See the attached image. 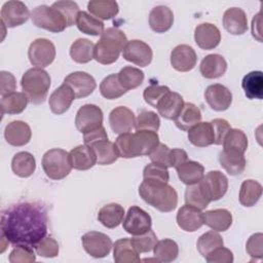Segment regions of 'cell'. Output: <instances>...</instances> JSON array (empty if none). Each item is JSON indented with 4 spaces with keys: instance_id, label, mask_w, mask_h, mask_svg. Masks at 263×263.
<instances>
[{
    "instance_id": "obj_1",
    "label": "cell",
    "mask_w": 263,
    "mask_h": 263,
    "mask_svg": "<svg viewBox=\"0 0 263 263\" xmlns=\"http://www.w3.org/2000/svg\"><path fill=\"white\" fill-rule=\"evenodd\" d=\"M47 212L39 202H18L1 214V235L13 246L34 248L47 233Z\"/></svg>"
},
{
    "instance_id": "obj_2",
    "label": "cell",
    "mask_w": 263,
    "mask_h": 263,
    "mask_svg": "<svg viewBox=\"0 0 263 263\" xmlns=\"http://www.w3.org/2000/svg\"><path fill=\"white\" fill-rule=\"evenodd\" d=\"M156 132L137 130L136 133L121 134L115 140V147L119 157L135 158L150 155L159 145Z\"/></svg>"
},
{
    "instance_id": "obj_3",
    "label": "cell",
    "mask_w": 263,
    "mask_h": 263,
    "mask_svg": "<svg viewBox=\"0 0 263 263\" xmlns=\"http://www.w3.org/2000/svg\"><path fill=\"white\" fill-rule=\"evenodd\" d=\"M139 194L146 203L162 213L174 211L178 204L177 191L167 183L144 180L139 186Z\"/></svg>"
},
{
    "instance_id": "obj_4",
    "label": "cell",
    "mask_w": 263,
    "mask_h": 263,
    "mask_svg": "<svg viewBox=\"0 0 263 263\" xmlns=\"http://www.w3.org/2000/svg\"><path fill=\"white\" fill-rule=\"evenodd\" d=\"M127 42L123 31L117 28H108L95 45L93 59L102 65L113 64L118 60Z\"/></svg>"
},
{
    "instance_id": "obj_5",
    "label": "cell",
    "mask_w": 263,
    "mask_h": 263,
    "mask_svg": "<svg viewBox=\"0 0 263 263\" xmlns=\"http://www.w3.org/2000/svg\"><path fill=\"white\" fill-rule=\"evenodd\" d=\"M50 76L42 68H32L26 71L22 77L21 85L23 92L26 93L29 101L34 105L44 103L49 87Z\"/></svg>"
},
{
    "instance_id": "obj_6",
    "label": "cell",
    "mask_w": 263,
    "mask_h": 263,
    "mask_svg": "<svg viewBox=\"0 0 263 263\" xmlns=\"http://www.w3.org/2000/svg\"><path fill=\"white\" fill-rule=\"evenodd\" d=\"M41 164L45 175L52 180H62L66 178L73 168L69 153L60 148H53L46 151L42 157Z\"/></svg>"
},
{
    "instance_id": "obj_7",
    "label": "cell",
    "mask_w": 263,
    "mask_h": 263,
    "mask_svg": "<svg viewBox=\"0 0 263 263\" xmlns=\"http://www.w3.org/2000/svg\"><path fill=\"white\" fill-rule=\"evenodd\" d=\"M31 18L36 27L52 33L63 32L67 27L63 14L52 6L39 5L35 7L31 12Z\"/></svg>"
},
{
    "instance_id": "obj_8",
    "label": "cell",
    "mask_w": 263,
    "mask_h": 263,
    "mask_svg": "<svg viewBox=\"0 0 263 263\" xmlns=\"http://www.w3.org/2000/svg\"><path fill=\"white\" fill-rule=\"evenodd\" d=\"M28 58L35 68L47 67L55 58V46L48 39L38 38L30 44Z\"/></svg>"
},
{
    "instance_id": "obj_9",
    "label": "cell",
    "mask_w": 263,
    "mask_h": 263,
    "mask_svg": "<svg viewBox=\"0 0 263 263\" xmlns=\"http://www.w3.org/2000/svg\"><path fill=\"white\" fill-rule=\"evenodd\" d=\"M198 184L210 201L221 199L228 189V179L220 171L206 173Z\"/></svg>"
},
{
    "instance_id": "obj_10",
    "label": "cell",
    "mask_w": 263,
    "mask_h": 263,
    "mask_svg": "<svg viewBox=\"0 0 263 263\" xmlns=\"http://www.w3.org/2000/svg\"><path fill=\"white\" fill-rule=\"evenodd\" d=\"M103 111L100 107L86 104L79 108L75 117V125L83 135L103 126Z\"/></svg>"
},
{
    "instance_id": "obj_11",
    "label": "cell",
    "mask_w": 263,
    "mask_h": 263,
    "mask_svg": "<svg viewBox=\"0 0 263 263\" xmlns=\"http://www.w3.org/2000/svg\"><path fill=\"white\" fill-rule=\"evenodd\" d=\"M85 252L93 258H104L109 255L113 247L111 238L99 231H89L81 237Z\"/></svg>"
},
{
    "instance_id": "obj_12",
    "label": "cell",
    "mask_w": 263,
    "mask_h": 263,
    "mask_svg": "<svg viewBox=\"0 0 263 263\" xmlns=\"http://www.w3.org/2000/svg\"><path fill=\"white\" fill-rule=\"evenodd\" d=\"M152 219L143 209L133 205L128 209L123 220V229L132 235H140L151 229Z\"/></svg>"
},
{
    "instance_id": "obj_13",
    "label": "cell",
    "mask_w": 263,
    "mask_h": 263,
    "mask_svg": "<svg viewBox=\"0 0 263 263\" xmlns=\"http://www.w3.org/2000/svg\"><path fill=\"white\" fill-rule=\"evenodd\" d=\"M30 17L27 5L22 1L5 2L1 8V23L7 28H14L25 24Z\"/></svg>"
},
{
    "instance_id": "obj_14",
    "label": "cell",
    "mask_w": 263,
    "mask_h": 263,
    "mask_svg": "<svg viewBox=\"0 0 263 263\" xmlns=\"http://www.w3.org/2000/svg\"><path fill=\"white\" fill-rule=\"evenodd\" d=\"M122 57L140 67H147L152 62L153 52L151 47L142 40H130L126 43L122 50Z\"/></svg>"
},
{
    "instance_id": "obj_15",
    "label": "cell",
    "mask_w": 263,
    "mask_h": 263,
    "mask_svg": "<svg viewBox=\"0 0 263 263\" xmlns=\"http://www.w3.org/2000/svg\"><path fill=\"white\" fill-rule=\"evenodd\" d=\"M64 83L72 88L76 99L88 97L93 92L97 87L95 78L90 74L82 71H77L69 74L64 79Z\"/></svg>"
},
{
    "instance_id": "obj_16",
    "label": "cell",
    "mask_w": 263,
    "mask_h": 263,
    "mask_svg": "<svg viewBox=\"0 0 263 263\" xmlns=\"http://www.w3.org/2000/svg\"><path fill=\"white\" fill-rule=\"evenodd\" d=\"M204 99L211 109L221 112L230 107L232 103V93L226 86L216 83L206 87Z\"/></svg>"
},
{
    "instance_id": "obj_17",
    "label": "cell",
    "mask_w": 263,
    "mask_h": 263,
    "mask_svg": "<svg viewBox=\"0 0 263 263\" xmlns=\"http://www.w3.org/2000/svg\"><path fill=\"white\" fill-rule=\"evenodd\" d=\"M136 116L134 112L124 106L113 109L109 114V123L112 130L118 135L130 133L135 128Z\"/></svg>"
},
{
    "instance_id": "obj_18",
    "label": "cell",
    "mask_w": 263,
    "mask_h": 263,
    "mask_svg": "<svg viewBox=\"0 0 263 263\" xmlns=\"http://www.w3.org/2000/svg\"><path fill=\"white\" fill-rule=\"evenodd\" d=\"M197 61L194 49L187 44L176 46L171 52V65L179 72H188L192 70Z\"/></svg>"
},
{
    "instance_id": "obj_19",
    "label": "cell",
    "mask_w": 263,
    "mask_h": 263,
    "mask_svg": "<svg viewBox=\"0 0 263 263\" xmlns=\"http://www.w3.org/2000/svg\"><path fill=\"white\" fill-rule=\"evenodd\" d=\"M194 40L201 49L211 50L220 44L221 33L215 25L202 23L194 30Z\"/></svg>"
},
{
    "instance_id": "obj_20",
    "label": "cell",
    "mask_w": 263,
    "mask_h": 263,
    "mask_svg": "<svg viewBox=\"0 0 263 263\" xmlns=\"http://www.w3.org/2000/svg\"><path fill=\"white\" fill-rule=\"evenodd\" d=\"M32 137L30 125L22 120H14L8 123L4 129L6 142L15 147L27 145Z\"/></svg>"
},
{
    "instance_id": "obj_21",
    "label": "cell",
    "mask_w": 263,
    "mask_h": 263,
    "mask_svg": "<svg viewBox=\"0 0 263 263\" xmlns=\"http://www.w3.org/2000/svg\"><path fill=\"white\" fill-rule=\"evenodd\" d=\"M178 226L187 232H194L203 225L201 210L185 204L177 213Z\"/></svg>"
},
{
    "instance_id": "obj_22",
    "label": "cell",
    "mask_w": 263,
    "mask_h": 263,
    "mask_svg": "<svg viewBox=\"0 0 263 263\" xmlns=\"http://www.w3.org/2000/svg\"><path fill=\"white\" fill-rule=\"evenodd\" d=\"M75 99L76 98L72 88L66 83H63L50 95L48 100L49 108L53 114L61 115L68 111Z\"/></svg>"
},
{
    "instance_id": "obj_23",
    "label": "cell",
    "mask_w": 263,
    "mask_h": 263,
    "mask_svg": "<svg viewBox=\"0 0 263 263\" xmlns=\"http://www.w3.org/2000/svg\"><path fill=\"white\" fill-rule=\"evenodd\" d=\"M223 26L231 35H242L248 30L246 12L238 7L228 8L223 14Z\"/></svg>"
},
{
    "instance_id": "obj_24",
    "label": "cell",
    "mask_w": 263,
    "mask_h": 263,
    "mask_svg": "<svg viewBox=\"0 0 263 263\" xmlns=\"http://www.w3.org/2000/svg\"><path fill=\"white\" fill-rule=\"evenodd\" d=\"M72 167L78 171H86L97 163V157L91 147L79 145L69 152Z\"/></svg>"
},
{
    "instance_id": "obj_25",
    "label": "cell",
    "mask_w": 263,
    "mask_h": 263,
    "mask_svg": "<svg viewBox=\"0 0 263 263\" xmlns=\"http://www.w3.org/2000/svg\"><path fill=\"white\" fill-rule=\"evenodd\" d=\"M173 24L174 13L167 6H155L149 13L150 28L156 33H164L168 31L172 28Z\"/></svg>"
},
{
    "instance_id": "obj_26",
    "label": "cell",
    "mask_w": 263,
    "mask_h": 263,
    "mask_svg": "<svg viewBox=\"0 0 263 263\" xmlns=\"http://www.w3.org/2000/svg\"><path fill=\"white\" fill-rule=\"evenodd\" d=\"M226 70L227 62L218 53H212L204 57L199 66L200 74L208 79L219 78L225 74Z\"/></svg>"
},
{
    "instance_id": "obj_27",
    "label": "cell",
    "mask_w": 263,
    "mask_h": 263,
    "mask_svg": "<svg viewBox=\"0 0 263 263\" xmlns=\"http://www.w3.org/2000/svg\"><path fill=\"white\" fill-rule=\"evenodd\" d=\"M185 102L178 92H167L156 105L158 113L165 119L174 120L182 110Z\"/></svg>"
},
{
    "instance_id": "obj_28",
    "label": "cell",
    "mask_w": 263,
    "mask_h": 263,
    "mask_svg": "<svg viewBox=\"0 0 263 263\" xmlns=\"http://www.w3.org/2000/svg\"><path fill=\"white\" fill-rule=\"evenodd\" d=\"M203 224L215 231L223 232L230 228L232 224V215L226 209H216L202 213Z\"/></svg>"
},
{
    "instance_id": "obj_29",
    "label": "cell",
    "mask_w": 263,
    "mask_h": 263,
    "mask_svg": "<svg viewBox=\"0 0 263 263\" xmlns=\"http://www.w3.org/2000/svg\"><path fill=\"white\" fill-rule=\"evenodd\" d=\"M113 259L116 263H138L141 261L140 253L128 237L115 241L113 246Z\"/></svg>"
},
{
    "instance_id": "obj_30",
    "label": "cell",
    "mask_w": 263,
    "mask_h": 263,
    "mask_svg": "<svg viewBox=\"0 0 263 263\" xmlns=\"http://www.w3.org/2000/svg\"><path fill=\"white\" fill-rule=\"evenodd\" d=\"M179 179L187 186L197 184L204 176V167L197 161L186 160L176 167Z\"/></svg>"
},
{
    "instance_id": "obj_31",
    "label": "cell",
    "mask_w": 263,
    "mask_h": 263,
    "mask_svg": "<svg viewBox=\"0 0 263 263\" xmlns=\"http://www.w3.org/2000/svg\"><path fill=\"white\" fill-rule=\"evenodd\" d=\"M124 209L118 203H108L102 206L98 213V220L109 229L115 228L123 221Z\"/></svg>"
},
{
    "instance_id": "obj_32",
    "label": "cell",
    "mask_w": 263,
    "mask_h": 263,
    "mask_svg": "<svg viewBox=\"0 0 263 263\" xmlns=\"http://www.w3.org/2000/svg\"><path fill=\"white\" fill-rule=\"evenodd\" d=\"M189 142L196 147H206L214 144V133L211 122H198L188 130Z\"/></svg>"
},
{
    "instance_id": "obj_33",
    "label": "cell",
    "mask_w": 263,
    "mask_h": 263,
    "mask_svg": "<svg viewBox=\"0 0 263 263\" xmlns=\"http://www.w3.org/2000/svg\"><path fill=\"white\" fill-rule=\"evenodd\" d=\"M201 112L199 108L192 103H185L178 116L174 119L175 124L182 130H189L192 126L200 122Z\"/></svg>"
},
{
    "instance_id": "obj_34",
    "label": "cell",
    "mask_w": 263,
    "mask_h": 263,
    "mask_svg": "<svg viewBox=\"0 0 263 263\" xmlns=\"http://www.w3.org/2000/svg\"><path fill=\"white\" fill-rule=\"evenodd\" d=\"M11 168L16 176L21 178H28L32 176L36 170V160L30 152H17L12 157Z\"/></svg>"
},
{
    "instance_id": "obj_35",
    "label": "cell",
    "mask_w": 263,
    "mask_h": 263,
    "mask_svg": "<svg viewBox=\"0 0 263 263\" xmlns=\"http://www.w3.org/2000/svg\"><path fill=\"white\" fill-rule=\"evenodd\" d=\"M245 95L250 100H262L263 98V74L261 71L248 73L241 81Z\"/></svg>"
},
{
    "instance_id": "obj_36",
    "label": "cell",
    "mask_w": 263,
    "mask_h": 263,
    "mask_svg": "<svg viewBox=\"0 0 263 263\" xmlns=\"http://www.w3.org/2000/svg\"><path fill=\"white\" fill-rule=\"evenodd\" d=\"M29 99L25 92L14 91L1 98V112L3 114H20L22 113L29 103Z\"/></svg>"
},
{
    "instance_id": "obj_37",
    "label": "cell",
    "mask_w": 263,
    "mask_h": 263,
    "mask_svg": "<svg viewBox=\"0 0 263 263\" xmlns=\"http://www.w3.org/2000/svg\"><path fill=\"white\" fill-rule=\"evenodd\" d=\"M222 145L223 151L225 152L245 154L248 149V138L242 130L231 128L226 135Z\"/></svg>"
},
{
    "instance_id": "obj_38",
    "label": "cell",
    "mask_w": 263,
    "mask_h": 263,
    "mask_svg": "<svg viewBox=\"0 0 263 263\" xmlns=\"http://www.w3.org/2000/svg\"><path fill=\"white\" fill-rule=\"evenodd\" d=\"M88 12L99 20H111L117 15L119 6L116 1L92 0L87 3Z\"/></svg>"
},
{
    "instance_id": "obj_39",
    "label": "cell",
    "mask_w": 263,
    "mask_h": 263,
    "mask_svg": "<svg viewBox=\"0 0 263 263\" xmlns=\"http://www.w3.org/2000/svg\"><path fill=\"white\" fill-rule=\"evenodd\" d=\"M95 44L86 39L79 38L75 40L70 47L71 59L78 64H86L93 59Z\"/></svg>"
},
{
    "instance_id": "obj_40",
    "label": "cell",
    "mask_w": 263,
    "mask_h": 263,
    "mask_svg": "<svg viewBox=\"0 0 263 263\" xmlns=\"http://www.w3.org/2000/svg\"><path fill=\"white\" fill-rule=\"evenodd\" d=\"M96 154L97 163L100 165H109L117 160L119 157L115 144L109 140L100 141L90 146Z\"/></svg>"
},
{
    "instance_id": "obj_41",
    "label": "cell",
    "mask_w": 263,
    "mask_h": 263,
    "mask_svg": "<svg viewBox=\"0 0 263 263\" xmlns=\"http://www.w3.org/2000/svg\"><path fill=\"white\" fill-rule=\"evenodd\" d=\"M262 195V185L255 180H246L241 183L239 190V202L243 206L255 205Z\"/></svg>"
},
{
    "instance_id": "obj_42",
    "label": "cell",
    "mask_w": 263,
    "mask_h": 263,
    "mask_svg": "<svg viewBox=\"0 0 263 263\" xmlns=\"http://www.w3.org/2000/svg\"><path fill=\"white\" fill-rule=\"evenodd\" d=\"M219 162L221 166L231 176L240 175L245 171L247 164L243 154L228 153L223 150L219 153Z\"/></svg>"
},
{
    "instance_id": "obj_43",
    "label": "cell",
    "mask_w": 263,
    "mask_h": 263,
    "mask_svg": "<svg viewBox=\"0 0 263 263\" xmlns=\"http://www.w3.org/2000/svg\"><path fill=\"white\" fill-rule=\"evenodd\" d=\"M78 30L84 34L98 36L105 31L104 23L86 11H80L76 20Z\"/></svg>"
},
{
    "instance_id": "obj_44",
    "label": "cell",
    "mask_w": 263,
    "mask_h": 263,
    "mask_svg": "<svg viewBox=\"0 0 263 263\" xmlns=\"http://www.w3.org/2000/svg\"><path fill=\"white\" fill-rule=\"evenodd\" d=\"M153 253L159 262H173L178 258L179 247L175 240L164 238L155 243Z\"/></svg>"
},
{
    "instance_id": "obj_45",
    "label": "cell",
    "mask_w": 263,
    "mask_h": 263,
    "mask_svg": "<svg viewBox=\"0 0 263 263\" xmlns=\"http://www.w3.org/2000/svg\"><path fill=\"white\" fill-rule=\"evenodd\" d=\"M101 95L108 100H115L122 97L127 90L120 84L118 74H111L103 79L100 84Z\"/></svg>"
},
{
    "instance_id": "obj_46",
    "label": "cell",
    "mask_w": 263,
    "mask_h": 263,
    "mask_svg": "<svg viewBox=\"0 0 263 263\" xmlns=\"http://www.w3.org/2000/svg\"><path fill=\"white\" fill-rule=\"evenodd\" d=\"M118 74V79L120 84L126 89H135L139 87L144 81V72L138 68L126 66L122 68Z\"/></svg>"
},
{
    "instance_id": "obj_47",
    "label": "cell",
    "mask_w": 263,
    "mask_h": 263,
    "mask_svg": "<svg viewBox=\"0 0 263 263\" xmlns=\"http://www.w3.org/2000/svg\"><path fill=\"white\" fill-rule=\"evenodd\" d=\"M224 245L222 236L215 230L208 231L199 236L196 247L199 254L205 258V256L214 251L215 249L222 247Z\"/></svg>"
},
{
    "instance_id": "obj_48",
    "label": "cell",
    "mask_w": 263,
    "mask_h": 263,
    "mask_svg": "<svg viewBox=\"0 0 263 263\" xmlns=\"http://www.w3.org/2000/svg\"><path fill=\"white\" fill-rule=\"evenodd\" d=\"M185 202H186V204L195 206L202 211L210 204L211 201L206 198V196L204 195L203 191L201 190L199 184L197 183V184L189 185L186 188Z\"/></svg>"
},
{
    "instance_id": "obj_49",
    "label": "cell",
    "mask_w": 263,
    "mask_h": 263,
    "mask_svg": "<svg viewBox=\"0 0 263 263\" xmlns=\"http://www.w3.org/2000/svg\"><path fill=\"white\" fill-rule=\"evenodd\" d=\"M160 126L159 116L153 111L143 110L136 117V130H152L157 132Z\"/></svg>"
},
{
    "instance_id": "obj_50",
    "label": "cell",
    "mask_w": 263,
    "mask_h": 263,
    "mask_svg": "<svg viewBox=\"0 0 263 263\" xmlns=\"http://www.w3.org/2000/svg\"><path fill=\"white\" fill-rule=\"evenodd\" d=\"M52 7L57 8L65 17L67 27H71L73 25H76V20L78 16V13L80 12L79 6L76 2L70 1V0H62L57 1L52 3Z\"/></svg>"
},
{
    "instance_id": "obj_51",
    "label": "cell",
    "mask_w": 263,
    "mask_h": 263,
    "mask_svg": "<svg viewBox=\"0 0 263 263\" xmlns=\"http://www.w3.org/2000/svg\"><path fill=\"white\" fill-rule=\"evenodd\" d=\"M143 179L151 182L167 183L170 180V174L167 167L151 162L144 167Z\"/></svg>"
},
{
    "instance_id": "obj_52",
    "label": "cell",
    "mask_w": 263,
    "mask_h": 263,
    "mask_svg": "<svg viewBox=\"0 0 263 263\" xmlns=\"http://www.w3.org/2000/svg\"><path fill=\"white\" fill-rule=\"evenodd\" d=\"M132 243L136 248V250L141 253H148L153 250L155 243L157 242V236L153 230H149L146 233L140 235H134L130 238Z\"/></svg>"
},
{
    "instance_id": "obj_53",
    "label": "cell",
    "mask_w": 263,
    "mask_h": 263,
    "mask_svg": "<svg viewBox=\"0 0 263 263\" xmlns=\"http://www.w3.org/2000/svg\"><path fill=\"white\" fill-rule=\"evenodd\" d=\"M37 255L44 258H53L59 255V243L51 236H45L35 247Z\"/></svg>"
},
{
    "instance_id": "obj_54",
    "label": "cell",
    "mask_w": 263,
    "mask_h": 263,
    "mask_svg": "<svg viewBox=\"0 0 263 263\" xmlns=\"http://www.w3.org/2000/svg\"><path fill=\"white\" fill-rule=\"evenodd\" d=\"M8 260L11 263H30L36 260V255L32 247L15 246L10 252Z\"/></svg>"
},
{
    "instance_id": "obj_55",
    "label": "cell",
    "mask_w": 263,
    "mask_h": 263,
    "mask_svg": "<svg viewBox=\"0 0 263 263\" xmlns=\"http://www.w3.org/2000/svg\"><path fill=\"white\" fill-rule=\"evenodd\" d=\"M170 91H171L170 88L165 85L152 84V85L147 86L144 89L143 97H144V100L147 104L156 108V105L158 104V102Z\"/></svg>"
},
{
    "instance_id": "obj_56",
    "label": "cell",
    "mask_w": 263,
    "mask_h": 263,
    "mask_svg": "<svg viewBox=\"0 0 263 263\" xmlns=\"http://www.w3.org/2000/svg\"><path fill=\"white\" fill-rule=\"evenodd\" d=\"M246 250L252 260L261 259L263 256V234L258 232L251 235L247 241Z\"/></svg>"
},
{
    "instance_id": "obj_57",
    "label": "cell",
    "mask_w": 263,
    "mask_h": 263,
    "mask_svg": "<svg viewBox=\"0 0 263 263\" xmlns=\"http://www.w3.org/2000/svg\"><path fill=\"white\" fill-rule=\"evenodd\" d=\"M213 133H214V144L215 145H221L228 134V132L231 129V126L229 122L223 118H216L211 121Z\"/></svg>"
},
{
    "instance_id": "obj_58",
    "label": "cell",
    "mask_w": 263,
    "mask_h": 263,
    "mask_svg": "<svg viewBox=\"0 0 263 263\" xmlns=\"http://www.w3.org/2000/svg\"><path fill=\"white\" fill-rule=\"evenodd\" d=\"M205 260L210 263H232L233 253L222 246L209 253L205 256Z\"/></svg>"
},
{
    "instance_id": "obj_59",
    "label": "cell",
    "mask_w": 263,
    "mask_h": 263,
    "mask_svg": "<svg viewBox=\"0 0 263 263\" xmlns=\"http://www.w3.org/2000/svg\"><path fill=\"white\" fill-rule=\"evenodd\" d=\"M170 151H171V149L166 145L159 143L157 148L149 156H150V159L152 162L160 164L165 167H171L170 166Z\"/></svg>"
},
{
    "instance_id": "obj_60",
    "label": "cell",
    "mask_w": 263,
    "mask_h": 263,
    "mask_svg": "<svg viewBox=\"0 0 263 263\" xmlns=\"http://www.w3.org/2000/svg\"><path fill=\"white\" fill-rule=\"evenodd\" d=\"M0 81H1V88L0 92L1 96H6L11 92H14L16 88V81L14 76L7 71H1L0 72Z\"/></svg>"
},
{
    "instance_id": "obj_61",
    "label": "cell",
    "mask_w": 263,
    "mask_h": 263,
    "mask_svg": "<svg viewBox=\"0 0 263 263\" xmlns=\"http://www.w3.org/2000/svg\"><path fill=\"white\" fill-rule=\"evenodd\" d=\"M83 140H84V144L87 145V146H91L100 141H103V140H108V135H107V132L105 129L104 126L98 128V129H95L92 132H89V133H86L83 135Z\"/></svg>"
},
{
    "instance_id": "obj_62",
    "label": "cell",
    "mask_w": 263,
    "mask_h": 263,
    "mask_svg": "<svg viewBox=\"0 0 263 263\" xmlns=\"http://www.w3.org/2000/svg\"><path fill=\"white\" fill-rule=\"evenodd\" d=\"M188 160L187 152L180 148L171 149L170 151V166L171 167H178L180 164Z\"/></svg>"
},
{
    "instance_id": "obj_63",
    "label": "cell",
    "mask_w": 263,
    "mask_h": 263,
    "mask_svg": "<svg viewBox=\"0 0 263 263\" xmlns=\"http://www.w3.org/2000/svg\"><path fill=\"white\" fill-rule=\"evenodd\" d=\"M261 12H258L253 21H252V35L260 42H262L261 38Z\"/></svg>"
}]
</instances>
